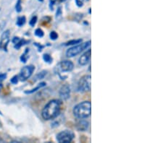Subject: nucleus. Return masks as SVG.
Wrapping results in <instances>:
<instances>
[{"label":"nucleus","instance_id":"nucleus-1","mask_svg":"<svg viewBox=\"0 0 163 143\" xmlns=\"http://www.w3.org/2000/svg\"><path fill=\"white\" fill-rule=\"evenodd\" d=\"M60 112V102L58 100H52L46 103L42 112V116L45 120H52L58 117Z\"/></svg>","mask_w":163,"mask_h":143},{"label":"nucleus","instance_id":"nucleus-2","mask_svg":"<svg viewBox=\"0 0 163 143\" xmlns=\"http://www.w3.org/2000/svg\"><path fill=\"white\" fill-rule=\"evenodd\" d=\"M92 113V103L90 101H83L76 105L73 109V114L77 119H84L90 117Z\"/></svg>","mask_w":163,"mask_h":143},{"label":"nucleus","instance_id":"nucleus-3","mask_svg":"<svg viewBox=\"0 0 163 143\" xmlns=\"http://www.w3.org/2000/svg\"><path fill=\"white\" fill-rule=\"evenodd\" d=\"M91 40L85 42V43H80L77 44L76 46H73V47L70 48L69 49H67V51H66V55L67 57H73L77 56L79 54H81V52L88 49L89 46H91Z\"/></svg>","mask_w":163,"mask_h":143},{"label":"nucleus","instance_id":"nucleus-4","mask_svg":"<svg viewBox=\"0 0 163 143\" xmlns=\"http://www.w3.org/2000/svg\"><path fill=\"white\" fill-rule=\"evenodd\" d=\"M91 80H92L91 75H85L81 77L78 85V90L82 92L90 91L91 85H92Z\"/></svg>","mask_w":163,"mask_h":143},{"label":"nucleus","instance_id":"nucleus-5","mask_svg":"<svg viewBox=\"0 0 163 143\" xmlns=\"http://www.w3.org/2000/svg\"><path fill=\"white\" fill-rule=\"evenodd\" d=\"M75 138V134L71 130H64L57 135V140L60 143H69Z\"/></svg>","mask_w":163,"mask_h":143},{"label":"nucleus","instance_id":"nucleus-6","mask_svg":"<svg viewBox=\"0 0 163 143\" xmlns=\"http://www.w3.org/2000/svg\"><path fill=\"white\" fill-rule=\"evenodd\" d=\"M73 67H74V65H73V63L72 61L65 60L58 63L54 70H55L56 73L67 72H71L73 70Z\"/></svg>","mask_w":163,"mask_h":143},{"label":"nucleus","instance_id":"nucleus-7","mask_svg":"<svg viewBox=\"0 0 163 143\" xmlns=\"http://www.w3.org/2000/svg\"><path fill=\"white\" fill-rule=\"evenodd\" d=\"M35 69V67L33 66V65H28V66H26L24 67H23L22 69L20 70V75H19V77H20L21 81H26L29 79L31 76L33 72H34Z\"/></svg>","mask_w":163,"mask_h":143},{"label":"nucleus","instance_id":"nucleus-8","mask_svg":"<svg viewBox=\"0 0 163 143\" xmlns=\"http://www.w3.org/2000/svg\"><path fill=\"white\" fill-rule=\"evenodd\" d=\"M9 36H10V31L9 30H5L2 34L1 38H0V49L5 51H7V46L9 42Z\"/></svg>","mask_w":163,"mask_h":143},{"label":"nucleus","instance_id":"nucleus-9","mask_svg":"<svg viewBox=\"0 0 163 143\" xmlns=\"http://www.w3.org/2000/svg\"><path fill=\"white\" fill-rule=\"evenodd\" d=\"M60 97L61 98L62 100H66L70 98L71 96V88H70L69 85L65 84L63 85L60 89Z\"/></svg>","mask_w":163,"mask_h":143},{"label":"nucleus","instance_id":"nucleus-10","mask_svg":"<svg viewBox=\"0 0 163 143\" xmlns=\"http://www.w3.org/2000/svg\"><path fill=\"white\" fill-rule=\"evenodd\" d=\"M91 57H92V50L89 49L82 56H81L80 59H79V64L82 66L86 65L90 61Z\"/></svg>","mask_w":163,"mask_h":143},{"label":"nucleus","instance_id":"nucleus-11","mask_svg":"<svg viewBox=\"0 0 163 143\" xmlns=\"http://www.w3.org/2000/svg\"><path fill=\"white\" fill-rule=\"evenodd\" d=\"M89 124L87 121L83 120V119H80V121H78L76 124V129L78 131H81V132H84L86 131L89 128Z\"/></svg>","mask_w":163,"mask_h":143},{"label":"nucleus","instance_id":"nucleus-12","mask_svg":"<svg viewBox=\"0 0 163 143\" xmlns=\"http://www.w3.org/2000/svg\"><path fill=\"white\" fill-rule=\"evenodd\" d=\"M46 85V82H40L39 84H38V85L36 86L35 88H33V89H31V90H26V91H25V93H26V94H31V93H34V92L37 91V90H40L41 88H44V87H45Z\"/></svg>","mask_w":163,"mask_h":143},{"label":"nucleus","instance_id":"nucleus-13","mask_svg":"<svg viewBox=\"0 0 163 143\" xmlns=\"http://www.w3.org/2000/svg\"><path fill=\"white\" fill-rule=\"evenodd\" d=\"M28 43H29V40H26L25 39H20V40H19L17 44H15L14 47L15 49H20L21 46L26 45V44H27Z\"/></svg>","mask_w":163,"mask_h":143},{"label":"nucleus","instance_id":"nucleus-14","mask_svg":"<svg viewBox=\"0 0 163 143\" xmlns=\"http://www.w3.org/2000/svg\"><path fill=\"white\" fill-rule=\"evenodd\" d=\"M26 17L25 16L18 17L17 19L16 25L18 27H21V26H24V24L26 23Z\"/></svg>","mask_w":163,"mask_h":143},{"label":"nucleus","instance_id":"nucleus-15","mask_svg":"<svg viewBox=\"0 0 163 143\" xmlns=\"http://www.w3.org/2000/svg\"><path fill=\"white\" fill-rule=\"evenodd\" d=\"M28 51H29V49H26L24 53H23L22 54V56L20 57V61H22V62H23V63H26V62L27 59H28Z\"/></svg>","mask_w":163,"mask_h":143},{"label":"nucleus","instance_id":"nucleus-16","mask_svg":"<svg viewBox=\"0 0 163 143\" xmlns=\"http://www.w3.org/2000/svg\"><path fill=\"white\" fill-rule=\"evenodd\" d=\"M46 71H42L41 72H38L37 75L35 77V80H42L43 79L44 77L46 76Z\"/></svg>","mask_w":163,"mask_h":143},{"label":"nucleus","instance_id":"nucleus-17","mask_svg":"<svg viewBox=\"0 0 163 143\" xmlns=\"http://www.w3.org/2000/svg\"><path fill=\"white\" fill-rule=\"evenodd\" d=\"M82 42V39H78V40H72L70 41L67 42L65 44V46H73V45H76Z\"/></svg>","mask_w":163,"mask_h":143},{"label":"nucleus","instance_id":"nucleus-18","mask_svg":"<svg viewBox=\"0 0 163 143\" xmlns=\"http://www.w3.org/2000/svg\"><path fill=\"white\" fill-rule=\"evenodd\" d=\"M43 59L45 62L49 63V64H51L52 62V60H53L51 56H50L49 54H44L43 55Z\"/></svg>","mask_w":163,"mask_h":143},{"label":"nucleus","instance_id":"nucleus-19","mask_svg":"<svg viewBox=\"0 0 163 143\" xmlns=\"http://www.w3.org/2000/svg\"><path fill=\"white\" fill-rule=\"evenodd\" d=\"M35 36H37L38 38H42L44 36V31L42 30L41 28H37L36 30H35Z\"/></svg>","mask_w":163,"mask_h":143},{"label":"nucleus","instance_id":"nucleus-20","mask_svg":"<svg viewBox=\"0 0 163 143\" xmlns=\"http://www.w3.org/2000/svg\"><path fill=\"white\" fill-rule=\"evenodd\" d=\"M15 9L17 12H20L22 10V6H21V0H17L16 5H15Z\"/></svg>","mask_w":163,"mask_h":143},{"label":"nucleus","instance_id":"nucleus-21","mask_svg":"<svg viewBox=\"0 0 163 143\" xmlns=\"http://www.w3.org/2000/svg\"><path fill=\"white\" fill-rule=\"evenodd\" d=\"M36 22H37V17L34 16L31 19L30 22H29V25H30L31 27H34L35 25H36Z\"/></svg>","mask_w":163,"mask_h":143},{"label":"nucleus","instance_id":"nucleus-22","mask_svg":"<svg viewBox=\"0 0 163 143\" xmlns=\"http://www.w3.org/2000/svg\"><path fill=\"white\" fill-rule=\"evenodd\" d=\"M49 37H50V38H51L52 40H55L56 39H57L58 34L55 31H52L51 33H50V34H49Z\"/></svg>","mask_w":163,"mask_h":143},{"label":"nucleus","instance_id":"nucleus-23","mask_svg":"<svg viewBox=\"0 0 163 143\" xmlns=\"http://www.w3.org/2000/svg\"><path fill=\"white\" fill-rule=\"evenodd\" d=\"M10 82L11 83H13V84H14V85L17 84V83L18 82V76H16V75H15V76L12 77Z\"/></svg>","mask_w":163,"mask_h":143},{"label":"nucleus","instance_id":"nucleus-24","mask_svg":"<svg viewBox=\"0 0 163 143\" xmlns=\"http://www.w3.org/2000/svg\"><path fill=\"white\" fill-rule=\"evenodd\" d=\"M7 75L6 73H2L0 74V82H2L3 80H5L6 78H7Z\"/></svg>","mask_w":163,"mask_h":143},{"label":"nucleus","instance_id":"nucleus-25","mask_svg":"<svg viewBox=\"0 0 163 143\" xmlns=\"http://www.w3.org/2000/svg\"><path fill=\"white\" fill-rule=\"evenodd\" d=\"M34 45L36 46V47L38 48V51H42V49H43V48L44 47V46H42V45H40L39 44H38V43H35L34 44Z\"/></svg>","mask_w":163,"mask_h":143},{"label":"nucleus","instance_id":"nucleus-26","mask_svg":"<svg viewBox=\"0 0 163 143\" xmlns=\"http://www.w3.org/2000/svg\"><path fill=\"white\" fill-rule=\"evenodd\" d=\"M6 26V22L5 21H2L1 23H0V31H2V30L4 28V27Z\"/></svg>","mask_w":163,"mask_h":143},{"label":"nucleus","instance_id":"nucleus-27","mask_svg":"<svg viewBox=\"0 0 163 143\" xmlns=\"http://www.w3.org/2000/svg\"><path fill=\"white\" fill-rule=\"evenodd\" d=\"M19 40H20V38H18V37H14L13 38V40H12V42H13V44H17V42L19 41Z\"/></svg>","mask_w":163,"mask_h":143},{"label":"nucleus","instance_id":"nucleus-28","mask_svg":"<svg viewBox=\"0 0 163 143\" xmlns=\"http://www.w3.org/2000/svg\"><path fill=\"white\" fill-rule=\"evenodd\" d=\"M75 2H76V5L78 7H82L83 6L82 2H81L80 0H75Z\"/></svg>","mask_w":163,"mask_h":143},{"label":"nucleus","instance_id":"nucleus-29","mask_svg":"<svg viewBox=\"0 0 163 143\" xmlns=\"http://www.w3.org/2000/svg\"><path fill=\"white\" fill-rule=\"evenodd\" d=\"M60 13H61V9H60V8L58 9V12H57V14H56L57 15V17L59 16V15H60Z\"/></svg>","mask_w":163,"mask_h":143},{"label":"nucleus","instance_id":"nucleus-30","mask_svg":"<svg viewBox=\"0 0 163 143\" xmlns=\"http://www.w3.org/2000/svg\"><path fill=\"white\" fill-rule=\"evenodd\" d=\"M2 84H0V90H2Z\"/></svg>","mask_w":163,"mask_h":143},{"label":"nucleus","instance_id":"nucleus-31","mask_svg":"<svg viewBox=\"0 0 163 143\" xmlns=\"http://www.w3.org/2000/svg\"><path fill=\"white\" fill-rule=\"evenodd\" d=\"M38 1H39V2H43L44 0H38Z\"/></svg>","mask_w":163,"mask_h":143}]
</instances>
